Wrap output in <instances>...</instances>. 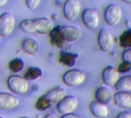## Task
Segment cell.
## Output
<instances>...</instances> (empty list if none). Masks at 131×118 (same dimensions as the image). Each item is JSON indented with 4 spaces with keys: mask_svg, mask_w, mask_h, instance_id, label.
Returning a JSON list of instances; mask_svg holds the SVG:
<instances>
[{
    "mask_svg": "<svg viewBox=\"0 0 131 118\" xmlns=\"http://www.w3.org/2000/svg\"><path fill=\"white\" fill-rule=\"evenodd\" d=\"M116 118H131V113L127 111H121L117 115Z\"/></svg>",
    "mask_w": 131,
    "mask_h": 118,
    "instance_id": "29",
    "label": "cell"
},
{
    "mask_svg": "<svg viewBox=\"0 0 131 118\" xmlns=\"http://www.w3.org/2000/svg\"><path fill=\"white\" fill-rule=\"evenodd\" d=\"M15 19L10 12H4L0 15V35L2 37H8L14 31Z\"/></svg>",
    "mask_w": 131,
    "mask_h": 118,
    "instance_id": "4",
    "label": "cell"
},
{
    "mask_svg": "<svg viewBox=\"0 0 131 118\" xmlns=\"http://www.w3.org/2000/svg\"><path fill=\"white\" fill-rule=\"evenodd\" d=\"M41 2V0H25L27 7L31 10L36 9L39 6Z\"/></svg>",
    "mask_w": 131,
    "mask_h": 118,
    "instance_id": "27",
    "label": "cell"
},
{
    "mask_svg": "<svg viewBox=\"0 0 131 118\" xmlns=\"http://www.w3.org/2000/svg\"><path fill=\"white\" fill-rule=\"evenodd\" d=\"M43 75V72L40 68L38 67H30L27 69L24 74L25 79L28 81H36L40 79Z\"/></svg>",
    "mask_w": 131,
    "mask_h": 118,
    "instance_id": "21",
    "label": "cell"
},
{
    "mask_svg": "<svg viewBox=\"0 0 131 118\" xmlns=\"http://www.w3.org/2000/svg\"><path fill=\"white\" fill-rule=\"evenodd\" d=\"M89 110L91 114L97 118H105L108 116L109 109L106 104H101L96 100L92 101L89 104Z\"/></svg>",
    "mask_w": 131,
    "mask_h": 118,
    "instance_id": "15",
    "label": "cell"
},
{
    "mask_svg": "<svg viewBox=\"0 0 131 118\" xmlns=\"http://www.w3.org/2000/svg\"><path fill=\"white\" fill-rule=\"evenodd\" d=\"M122 59L124 61H127L131 64V48H127L122 54Z\"/></svg>",
    "mask_w": 131,
    "mask_h": 118,
    "instance_id": "28",
    "label": "cell"
},
{
    "mask_svg": "<svg viewBox=\"0 0 131 118\" xmlns=\"http://www.w3.org/2000/svg\"><path fill=\"white\" fill-rule=\"evenodd\" d=\"M7 86L8 89L15 94H24L29 89L28 82L25 78L19 75H11L7 79Z\"/></svg>",
    "mask_w": 131,
    "mask_h": 118,
    "instance_id": "1",
    "label": "cell"
},
{
    "mask_svg": "<svg viewBox=\"0 0 131 118\" xmlns=\"http://www.w3.org/2000/svg\"><path fill=\"white\" fill-rule=\"evenodd\" d=\"M124 2L127 3V4H131V0H122Z\"/></svg>",
    "mask_w": 131,
    "mask_h": 118,
    "instance_id": "33",
    "label": "cell"
},
{
    "mask_svg": "<svg viewBox=\"0 0 131 118\" xmlns=\"http://www.w3.org/2000/svg\"><path fill=\"white\" fill-rule=\"evenodd\" d=\"M25 63L21 58H16L12 60H11L8 63V68L9 70L13 73H18L20 72L23 68H24Z\"/></svg>",
    "mask_w": 131,
    "mask_h": 118,
    "instance_id": "24",
    "label": "cell"
},
{
    "mask_svg": "<svg viewBox=\"0 0 131 118\" xmlns=\"http://www.w3.org/2000/svg\"><path fill=\"white\" fill-rule=\"evenodd\" d=\"M113 93L110 88L106 85L100 86L94 93L95 100L101 104H108L113 99Z\"/></svg>",
    "mask_w": 131,
    "mask_h": 118,
    "instance_id": "14",
    "label": "cell"
},
{
    "mask_svg": "<svg viewBox=\"0 0 131 118\" xmlns=\"http://www.w3.org/2000/svg\"><path fill=\"white\" fill-rule=\"evenodd\" d=\"M119 72L112 66H107L102 71V80L104 84L108 87H114L119 80Z\"/></svg>",
    "mask_w": 131,
    "mask_h": 118,
    "instance_id": "10",
    "label": "cell"
},
{
    "mask_svg": "<svg viewBox=\"0 0 131 118\" xmlns=\"http://www.w3.org/2000/svg\"><path fill=\"white\" fill-rule=\"evenodd\" d=\"M51 104H52L47 99V98L45 95H42V96L39 97L38 98V100L36 101L35 108L38 111H46L48 108H50Z\"/></svg>",
    "mask_w": 131,
    "mask_h": 118,
    "instance_id": "25",
    "label": "cell"
},
{
    "mask_svg": "<svg viewBox=\"0 0 131 118\" xmlns=\"http://www.w3.org/2000/svg\"><path fill=\"white\" fill-rule=\"evenodd\" d=\"M8 0H0V7L4 6L6 3H7Z\"/></svg>",
    "mask_w": 131,
    "mask_h": 118,
    "instance_id": "32",
    "label": "cell"
},
{
    "mask_svg": "<svg viewBox=\"0 0 131 118\" xmlns=\"http://www.w3.org/2000/svg\"><path fill=\"white\" fill-rule=\"evenodd\" d=\"M119 45L123 48H131V28L124 31L119 37Z\"/></svg>",
    "mask_w": 131,
    "mask_h": 118,
    "instance_id": "22",
    "label": "cell"
},
{
    "mask_svg": "<svg viewBox=\"0 0 131 118\" xmlns=\"http://www.w3.org/2000/svg\"><path fill=\"white\" fill-rule=\"evenodd\" d=\"M23 51L28 55L35 56L38 55L40 50V45L38 41L33 38H25L21 44Z\"/></svg>",
    "mask_w": 131,
    "mask_h": 118,
    "instance_id": "17",
    "label": "cell"
},
{
    "mask_svg": "<svg viewBox=\"0 0 131 118\" xmlns=\"http://www.w3.org/2000/svg\"><path fill=\"white\" fill-rule=\"evenodd\" d=\"M20 29L25 33H34L35 31V19L26 18L22 20L19 24Z\"/></svg>",
    "mask_w": 131,
    "mask_h": 118,
    "instance_id": "23",
    "label": "cell"
},
{
    "mask_svg": "<svg viewBox=\"0 0 131 118\" xmlns=\"http://www.w3.org/2000/svg\"><path fill=\"white\" fill-rule=\"evenodd\" d=\"M44 118H58V117H57V116H55V115H54V114H46Z\"/></svg>",
    "mask_w": 131,
    "mask_h": 118,
    "instance_id": "31",
    "label": "cell"
},
{
    "mask_svg": "<svg viewBox=\"0 0 131 118\" xmlns=\"http://www.w3.org/2000/svg\"><path fill=\"white\" fill-rule=\"evenodd\" d=\"M97 43L103 52H109L114 46V38L112 34L107 29L102 28L97 35Z\"/></svg>",
    "mask_w": 131,
    "mask_h": 118,
    "instance_id": "8",
    "label": "cell"
},
{
    "mask_svg": "<svg viewBox=\"0 0 131 118\" xmlns=\"http://www.w3.org/2000/svg\"><path fill=\"white\" fill-rule=\"evenodd\" d=\"M20 103L19 99L12 94L6 92L0 93V110H11Z\"/></svg>",
    "mask_w": 131,
    "mask_h": 118,
    "instance_id": "11",
    "label": "cell"
},
{
    "mask_svg": "<svg viewBox=\"0 0 131 118\" xmlns=\"http://www.w3.org/2000/svg\"><path fill=\"white\" fill-rule=\"evenodd\" d=\"M66 95L67 94L65 91L60 87H56L51 89V91H49L46 94H45V96L51 104H56L60 101H61Z\"/></svg>",
    "mask_w": 131,
    "mask_h": 118,
    "instance_id": "18",
    "label": "cell"
},
{
    "mask_svg": "<svg viewBox=\"0 0 131 118\" xmlns=\"http://www.w3.org/2000/svg\"><path fill=\"white\" fill-rule=\"evenodd\" d=\"M81 19L84 25L91 30L97 28L100 24L99 14L94 8H85L81 14Z\"/></svg>",
    "mask_w": 131,
    "mask_h": 118,
    "instance_id": "5",
    "label": "cell"
},
{
    "mask_svg": "<svg viewBox=\"0 0 131 118\" xmlns=\"http://www.w3.org/2000/svg\"><path fill=\"white\" fill-rule=\"evenodd\" d=\"M114 103L118 108L131 109V94L126 91H117L114 96Z\"/></svg>",
    "mask_w": 131,
    "mask_h": 118,
    "instance_id": "12",
    "label": "cell"
},
{
    "mask_svg": "<svg viewBox=\"0 0 131 118\" xmlns=\"http://www.w3.org/2000/svg\"><path fill=\"white\" fill-rule=\"evenodd\" d=\"M61 33L68 43H74L77 41L81 35V31L78 27L74 25H59Z\"/></svg>",
    "mask_w": 131,
    "mask_h": 118,
    "instance_id": "9",
    "label": "cell"
},
{
    "mask_svg": "<svg viewBox=\"0 0 131 118\" xmlns=\"http://www.w3.org/2000/svg\"><path fill=\"white\" fill-rule=\"evenodd\" d=\"M61 118H82L81 117H80L79 115L78 114H73V113H71V114H64L62 115Z\"/></svg>",
    "mask_w": 131,
    "mask_h": 118,
    "instance_id": "30",
    "label": "cell"
},
{
    "mask_svg": "<svg viewBox=\"0 0 131 118\" xmlns=\"http://www.w3.org/2000/svg\"><path fill=\"white\" fill-rule=\"evenodd\" d=\"M81 10L79 0H65L63 5V13L66 19L73 21L78 18Z\"/></svg>",
    "mask_w": 131,
    "mask_h": 118,
    "instance_id": "6",
    "label": "cell"
},
{
    "mask_svg": "<svg viewBox=\"0 0 131 118\" xmlns=\"http://www.w3.org/2000/svg\"><path fill=\"white\" fill-rule=\"evenodd\" d=\"M131 70V64L130 63H128L127 61H122L118 68H117V71L119 73H121V74H124V73H127V72H129Z\"/></svg>",
    "mask_w": 131,
    "mask_h": 118,
    "instance_id": "26",
    "label": "cell"
},
{
    "mask_svg": "<svg viewBox=\"0 0 131 118\" xmlns=\"http://www.w3.org/2000/svg\"><path fill=\"white\" fill-rule=\"evenodd\" d=\"M35 31L40 35H48L54 28V23L48 18L42 17L35 19Z\"/></svg>",
    "mask_w": 131,
    "mask_h": 118,
    "instance_id": "13",
    "label": "cell"
},
{
    "mask_svg": "<svg viewBox=\"0 0 131 118\" xmlns=\"http://www.w3.org/2000/svg\"><path fill=\"white\" fill-rule=\"evenodd\" d=\"M0 118H3V117H0Z\"/></svg>",
    "mask_w": 131,
    "mask_h": 118,
    "instance_id": "36",
    "label": "cell"
},
{
    "mask_svg": "<svg viewBox=\"0 0 131 118\" xmlns=\"http://www.w3.org/2000/svg\"><path fill=\"white\" fill-rule=\"evenodd\" d=\"M19 118H29V117H21Z\"/></svg>",
    "mask_w": 131,
    "mask_h": 118,
    "instance_id": "34",
    "label": "cell"
},
{
    "mask_svg": "<svg viewBox=\"0 0 131 118\" xmlns=\"http://www.w3.org/2000/svg\"><path fill=\"white\" fill-rule=\"evenodd\" d=\"M122 14V9L120 5L112 3L105 8L104 18L107 25L110 26H115L120 23Z\"/></svg>",
    "mask_w": 131,
    "mask_h": 118,
    "instance_id": "3",
    "label": "cell"
},
{
    "mask_svg": "<svg viewBox=\"0 0 131 118\" xmlns=\"http://www.w3.org/2000/svg\"><path fill=\"white\" fill-rule=\"evenodd\" d=\"M49 36H50L51 44L53 46L61 48L64 45L65 41L61 33L59 25L54 27V28L49 33Z\"/></svg>",
    "mask_w": 131,
    "mask_h": 118,
    "instance_id": "19",
    "label": "cell"
},
{
    "mask_svg": "<svg viewBox=\"0 0 131 118\" xmlns=\"http://www.w3.org/2000/svg\"><path fill=\"white\" fill-rule=\"evenodd\" d=\"M85 79V74L79 69L68 70L62 76L63 82L69 87L80 86L84 82Z\"/></svg>",
    "mask_w": 131,
    "mask_h": 118,
    "instance_id": "2",
    "label": "cell"
},
{
    "mask_svg": "<svg viewBox=\"0 0 131 118\" xmlns=\"http://www.w3.org/2000/svg\"><path fill=\"white\" fill-rule=\"evenodd\" d=\"M78 105V100L71 95H66L61 101L56 104L57 111L61 114H68L73 113Z\"/></svg>",
    "mask_w": 131,
    "mask_h": 118,
    "instance_id": "7",
    "label": "cell"
},
{
    "mask_svg": "<svg viewBox=\"0 0 131 118\" xmlns=\"http://www.w3.org/2000/svg\"><path fill=\"white\" fill-rule=\"evenodd\" d=\"M114 88L117 91H126L129 92L131 91V74L126 75L119 78Z\"/></svg>",
    "mask_w": 131,
    "mask_h": 118,
    "instance_id": "20",
    "label": "cell"
},
{
    "mask_svg": "<svg viewBox=\"0 0 131 118\" xmlns=\"http://www.w3.org/2000/svg\"><path fill=\"white\" fill-rule=\"evenodd\" d=\"M1 37H2V36H1V35H0V43H1Z\"/></svg>",
    "mask_w": 131,
    "mask_h": 118,
    "instance_id": "35",
    "label": "cell"
},
{
    "mask_svg": "<svg viewBox=\"0 0 131 118\" xmlns=\"http://www.w3.org/2000/svg\"><path fill=\"white\" fill-rule=\"evenodd\" d=\"M79 55L76 53H72L66 51H61L59 54V62L66 67L72 68L74 67L79 58Z\"/></svg>",
    "mask_w": 131,
    "mask_h": 118,
    "instance_id": "16",
    "label": "cell"
}]
</instances>
